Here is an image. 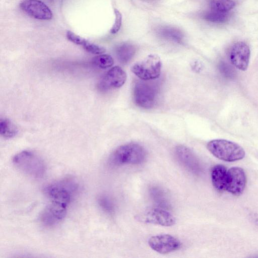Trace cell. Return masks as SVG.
<instances>
[{"label": "cell", "instance_id": "obj_1", "mask_svg": "<svg viewBox=\"0 0 258 258\" xmlns=\"http://www.w3.org/2000/svg\"><path fill=\"white\" fill-rule=\"evenodd\" d=\"M145 148L137 143H128L118 147L111 155L109 162L115 166L142 163L146 159Z\"/></svg>", "mask_w": 258, "mask_h": 258}, {"label": "cell", "instance_id": "obj_2", "mask_svg": "<svg viewBox=\"0 0 258 258\" xmlns=\"http://www.w3.org/2000/svg\"><path fill=\"white\" fill-rule=\"evenodd\" d=\"M209 152L216 158L227 162H234L243 159L244 149L237 144L223 139L210 141L207 145Z\"/></svg>", "mask_w": 258, "mask_h": 258}, {"label": "cell", "instance_id": "obj_3", "mask_svg": "<svg viewBox=\"0 0 258 258\" xmlns=\"http://www.w3.org/2000/svg\"><path fill=\"white\" fill-rule=\"evenodd\" d=\"M13 162L18 169L33 178H41L45 172L43 161L29 151H23L16 154L13 158Z\"/></svg>", "mask_w": 258, "mask_h": 258}, {"label": "cell", "instance_id": "obj_4", "mask_svg": "<svg viewBox=\"0 0 258 258\" xmlns=\"http://www.w3.org/2000/svg\"><path fill=\"white\" fill-rule=\"evenodd\" d=\"M161 68L162 62L160 57L157 54H151L135 63L131 71L141 80L150 81L160 76Z\"/></svg>", "mask_w": 258, "mask_h": 258}, {"label": "cell", "instance_id": "obj_5", "mask_svg": "<svg viewBox=\"0 0 258 258\" xmlns=\"http://www.w3.org/2000/svg\"><path fill=\"white\" fill-rule=\"evenodd\" d=\"M136 219L142 223L163 226H171L175 223V218L169 212L160 207L145 210L136 216Z\"/></svg>", "mask_w": 258, "mask_h": 258}, {"label": "cell", "instance_id": "obj_6", "mask_svg": "<svg viewBox=\"0 0 258 258\" xmlns=\"http://www.w3.org/2000/svg\"><path fill=\"white\" fill-rule=\"evenodd\" d=\"M147 81H137L134 87V98L139 107L149 109L155 104L157 94L155 86Z\"/></svg>", "mask_w": 258, "mask_h": 258}, {"label": "cell", "instance_id": "obj_7", "mask_svg": "<svg viewBox=\"0 0 258 258\" xmlns=\"http://www.w3.org/2000/svg\"><path fill=\"white\" fill-rule=\"evenodd\" d=\"M76 185L69 181H61L46 185L44 191L51 202L66 206L70 203Z\"/></svg>", "mask_w": 258, "mask_h": 258}, {"label": "cell", "instance_id": "obj_8", "mask_svg": "<svg viewBox=\"0 0 258 258\" xmlns=\"http://www.w3.org/2000/svg\"><path fill=\"white\" fill-rule=\"evenodd\" d=\"M126 80V74L123 70L115 66L102 77L98 83V88L103 91L119 88L124 85Z\"/></svg>", "mask_w": 258, "mask_h": 258}, {"label": "cell", "instance_id": "obj_9", "mask_svg": "<svg viewBox=\"0 0 258 258\" xmlns=\"http://www.w3.org/2000/svg\"><path fill=\"white\" fill-rule=\"evenodd\" d=\"M148 244L154 251L162 254L176 250L181 245L177 238L169 234L153 236L149 239Z\"/></svg>", "mask_w": 258, "mask_h": 258}, {"label": "cell", "instance_id": "obj_10", "mask_svg": "<svg viewBox=\"0 0 258 258\" xmlns=\"http://www.w3.org/2000/svg\"><path fill=\"white\" fill-rule=\"evenodd\" d=\"M20 7L28 15L38 20H48L53 16L49 7L39 0H22Z\"/></svg>", "mask_w": 258, "mask_h": 258}, {"label": "cell", "instance_id": "obj_11", "mask_svg": "<svg viewBox=\"0 0 258 258\" xmlns=\"http://www.w3.org/2000/svg\"><path fill=\"white\" fill-rule=\"evenodd\" d=\"M246 177L243 169L232 167L228 170L226 190L233 195L239 196L244 190Z\"/></svg>", "mask_w": 258, "mask_h": 258}, {"label": "cell", "instance_id": "obj_12", "mask_svg": "<svg viewBox=\"0 0 258 258\" xmlns=\"http://www.w3.org/2000/svg\"><path fill=\"white\" fill-rule=\"evenodd\" d=\"M250 51L248 45L242 41L235 43L230 52L232 64L241 71H245L249 64Z\"/></svg>", "mask_w": 258, "mask_h": 258}, {"label": "cell", "instance_id": "obj_13", "mask_svg": "<svg viewBox=\"0 0 258 258\" xmlns=\"http://www.w3.org/2000/svg\"><path fill=\"white\" fill-rule=\"evenodd\" d=\"M67 206L51 202L41 214V222L46 226H53L60 222L67 213Z\"/></svg>", "mask_w": 258, "mask_h": 258}, {"label": "cell", "instance_id": "obj_14", "mask_svg": "<svg viewBox=\"0 0 258 258\" xmlns=\"http://www.w3.org/2000/svg\"><path fill=\"white\" fill-rule=\"evenodd\" d=\"M175 155L179 162L193 173L199 172L200 165L194 153L188 148L179 145L175 148Z\"/></svg>", "mask_w": 258, "mask_h": 258}, {"label": "cell", "instance_id": "obj_15", "mask_svg": "<svg viewBox=\"0 0 258 258\" xmlns=\"http://www.w3.org/2000/svg\"><path fill=\"white\" fill-rule=\"evenodd\" d=\"M228 170L223 165L217 164L211 169V176L213 186L219 191L226 190Z\"/></svg>", "mask_w": 258, "mask_h": 258}, {"label": "cell", "instance_id": "obj_16", "mask_svg": "<svg viewBox=\"0 0 258 258\" xmlns=\"http://www.w3.org/2000/svg\"><path fill=\"white\" fill-rule=\"evenodd\" d=\"M118 60L123 64L128 63L136 53L135 46L131 43L123 42L118 45L115 49Z\"/></svg>", "mask_w": 258, "mask_h": 258}, {"label": "cell", "instance_id": "obj_17", "mask_svg": "<svg viewBox=\"0 0 258 258\" xmlns=\"http://www.w3.org/2000/svg\"><path fill=\"white\" fill-rule=\"evenodd\" d=\"M158 33L162 37L178 43L181 42L183 38L182 32L174 27H163L159 28Z\"/></svg>", "mask_w": 258, "mask_h": 258}, {"label": "cell", "instance_id": "obj_18", "mask_svg": "<svg viewBox=\"0 0 258 258\" xmlns=\"http://www.w3.org/2000/svg\"><path fill=\"white\" fill-rule=\"evenodd\" d=\"M18 130L12 121L7 118L1 119L0 121V134L7 139L12 138L16 136Z\"/></svg>", "mask_w": 258, "mask_h": 258}, {"label": "cell", "instance_id": "obj_19", "mask_svg": "<svg viewBox=\"0 0 258 258\" xmlns=\"http://www.w3.org/2000/svg\"><path fill=\"white\" fill-rule=\"evenodd\" d=\"M235 3L232 0H209V5L211 10L227 12L233 9Z\"/></svg>", "mask_w": 258, "mask_h": 258}, {"label": "cell", "instance_id": "obj_20", "mask_svg": "<svg viewBox=\"0 0 258 258\" xmlns=\"http://www.w3.org/2000/svg\"><path fill=\"white\" fill-rule=\"evenodd\" d=\"M92 63L94 66L99 68L106 69L113 66L114 60L110 55L101 54L95 56L93 58Z\"/></svg>", "mask_w": 258, "mask_h": 258}, {"label": "cell", "instance_id": "obj_21", "mask_svg": "<svg viewBox=\"0 0 258 258\" xmlns=\"http://www.w3.org/2000/svg\"><path fill=\"white\" fill-rule=\"evenodd\" d=\"M227 12H221L213 10L206 12L203 15V18L213 22H223L228 18Z\"/></svg>", "mask_w": 258, "mask_h": 258}, {"label": "cell", "instance_id": "obj_22", "mask_svg": "<svg viewBox=\"0 0 258 258\" xmlns=\"http://www.w3.org/2000/svg\"><path fill=\"white\" fill-rule=\"evenodd\" d=\"M151 195L159 207L162 208H167L168 207V202L163 191L159 188L154 187L151 190Z\"/></svg>", "mask_w": 258, "mask_h": 258}, {"label": "cell", "instance_id": "obj_23", "mask_svg": "<svg viewBox=\"0 0 258 258\" xmlns=\"http://www.w3.org/2000/svg\"><path fill=\"white\" fill-rule=\"evenodd\" d=\"M99 206L105 212L112 213L114 210V205L112 200L107 196H101L98 200Z\"/></svg>", "mask_w": 258, "mask_h": 258}, {"label": "cell", "instance_id": "obj_24", "mask_svg": "<svg viewBox=\"0 0 258 258\" xmlns=\"http://www.w3.org/2000/svg\"><path fill=\"white\" fill-rule=\"evenodd\" d=\"M87 52L94 54H101L105 51V49L99 45L92 43L87 40L82 45Z\"/></svg>", "mask_w": 258, "mask_h": 258}, {"label": "cell", "instance_id": "obj_25", "mask_svg": "<svg viewBox=\"0 0 258 258\" xmlns=\"http://www.w3.org/2000/svg\"><path fill=\"white\" fill-rule=\"evenodd\" d=\"M114 13L115 15V20L110 29V33L111 34H115L117 33L120 30L122 24V15L120 12L117 9H114Z\"/></svg>", "mask_w": 258, "mask_h": 258}, {"label": "cell", "instance_id": "obj_26", "mask_svg": "<svg viewBox=\"0 0 258 258\" xmlns=\"http://www.w3.org/2000/svg\"><path fill=\"white\" fill-rule=\"evenodd\" d=\"M66 36L70 41L79 45H82L86 40L85 39L70 31H67Z\"/></svg>", "mask_w": 258, "mask_h": 258}, {"label": "cell", "instance_id": "obj_27", "mask_svg": "<svg viewBox=\"0 0 258 258\" xmlns=\"http://www.w3.org/2000/svg\"><path fill=\"white\" fill-rule=\"evenodd\" d=\"M251 218L252 221L258 226V215L257 214H252L251 215Z\"/></svg>", "mask_w": 258, "mask_h": 258}]
</instances>
